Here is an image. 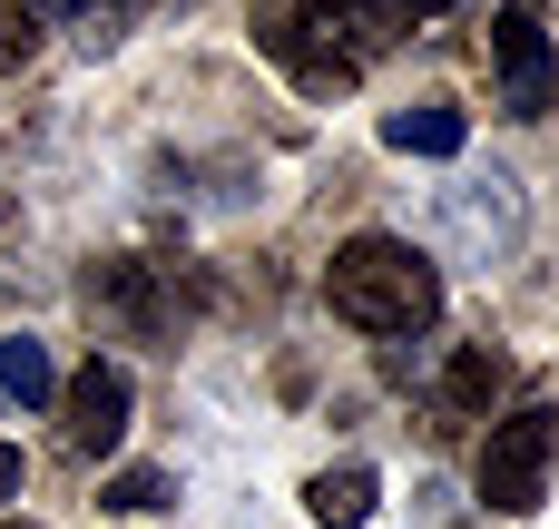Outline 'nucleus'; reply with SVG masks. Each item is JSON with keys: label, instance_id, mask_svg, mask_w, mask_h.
Returning a JSON list of instances; mask_svg holds the SVG:
<instances>
[{"label": "nucleus", "instance_id": "f257e3e1", "mask_svg": "<svg viewBox=\"0 0 559 529\" xmlns=\"http://www.w3.org/2000/svg\"><path fill=\"white\" fill-rule=\"evenodd\" d=\"M403 0H265L255 10V39L305 79V88H354L364 59L393 39Z\"/></svg>", "mask_w": 559, "mask_h": 529}, {"label": "nucleus", "instance_id": "f03ea898", "mask_svg": "<svg viewBox=\"0 0 559 529\" xmlns=\"http://www.w3.org/2000/svg\"><path fill=\"white\" fill-rule=\"evenodd\" d=\"M324 304L354 324V334H423L442 314V275L432 255H413L403 236H344L334 265H324Z\"/></svg>", "mask_w": 559, "mask_h": 529}, {"label": "nucleus", "instance_id": "7ed1b4c3", "mask_svg": "<svg viewBox=\"0 0 559 529\" xmlns=\"http://www.w3.org/2000/svg\"><path fill=\"white\" fill-rule=\"evenodd\" d=\"M550 452H559V412H540V402H521L511 422H491V442H481V501L501 520H531L550 501Z\"/></svg>", "mask_w": 559, "mask_h": 529}, {"label": "nucleus", "instance_id": "20e7f679", "mask_svg": "<svg viewBox=\"0 0 559 529\" xmlns=\"http://www.w3.org/2000/svg\"><path fill=\"white\" fill-rule=\"evenodd\" d=\"M491 69H501V108H511V118H550L559 49H550V29H540V0H501V20H491Z\"/></svg>", "mask_w": 559, "mask_h": 529}, {"label": "nucleus", "instance_id": "39448f33", "mask_svg": "<svg viewBox=\"0 0 559 529\" xmlns=\"http://www.w3.org/2000/svg\"><path fill=\"white\" fill-rule=\"evenodd\" d=\"M118 442H128V373H118V363H88V373L69 383V452L98 461V452H118Z\"/></svg>", "mask_w": 559, "mask_h": 529}, {"label": "nucleus", "instance_id": "423d86ee", "mask_svg": "<svg viewBox=\"0 0 559 529\" xmlns=\"http://www.w3.org/2000/svg\"><path fill=\"white\" fill-rule=\"evenodd\" d=\"M501 383H511V363H501L491 344H462V353L442 363V393H432V412H442V422H481V412L501 402Z\"/></svg>", "mask_w": 559, "mask_h": 529}, {"label": "nucleus", "instance_id": "0eeeda50", "mask_svg": "<svg viewBox=\"0 0 559 529\" xmlns=\"http://www.w3.org/2000/svg\"><path fill=\"white\" fill-rule=\"evenodd\" d=\"M462 137H472V118L452 98H413V108L383 118V147L393 157H462Z\"/></svg>", "mask_w": 559, "mask_h": 529}, {"label": "nucleus", "instance_id": "6e6552de", "mask_svg": "<svg viewBox=\"0 0 559 529\" xmlns=\"http://www.w3.org/2000/svg\"><path fill=\"white\" fill-rule=\"evenodd\" d=\"M88 294L128 324V334H167V294H157V275L138 265V255H118V265H98L88 275Z\"/></svg>", "mask_w": 559, "mask_h": 529}, {"label": "nucleus", "instance_id": "1a4fd4ad", "mask_svg": "<svg viewBox=\"0 0 559 529\" xmlns=\"http://www.w3.org/2000/svg\"><path fill=\"white\" fill-rule=\"evenodd\" d=\"M373 501H383V481H373L364 461H344V471H314V481H305L314 529H364V520H373Z\"/></svg>", "mask_w": 559, "mask_h": 529}, {"label": "nucleus", "instance_id": "9d476101", "mask_svg": "<svg viewBox=\"0 0 559 529\" xmlns=\"http://www.w3.org/2000/svg\"><path fill=\"white\" fill-rule=\"evenodd\" d=\"M49 393H59V373H49V344L10 334V344H0V402H49Z\"/></svg>", "mask_w": 559, "mask_h": 529}, {"label": "nucleus", "instance_id": "9b49d317", "mask_svg": "<svg viewBox=\"0 0 559 529\" xmlns=\"http://www.w3.org/2000/svg\"><path fill=\"white\" fill-rule=\"evenodd\" d=\"M59 10L79 20V39H88V49H108V39L138 20V0H59Z\"/></svg>", "mask_w": 559, "mask_h": 529}, {"label": "nucleus", "instance_id": "f8f14e48", "mask_svg": "<svg viewBox=\"0 0 559 529\" xmlns=\"http://www.w3.org/2000/svg\"><path fill=\"white\" fill-rule=\"evenodd\" d=\"M167 491H177L167 471H118L108 481V510H167Z\"/></svg>", "mask_w": 559, "mask_h": 529}, {"label": "nucleus", "instance_id": "ddd939ff", "mask_svg": "<svg viewBox=\"0 0 559 529\" xmlns=\"http://www.w3.org/2000/svg\"><path fill=\"white\" fill-rule=\"evenodd\" d=\"M29 49H39V20L29 10H0V69H20Z\"/></svg>", "mask_w": 559, "mask_h": 529}, {"label": "nucleus", "instance_id": "4468645a", "mask_svg": "<svg viewBox=\"0 0 559 529\" xmlns=\"http://www.w3.org/2000/svg\"><path fill=\"white\" fill-rule=\"evenodd\" d=\"M10 491H20V452L0 442V501H10Z\"/></svg>", "mask_w": 559, "mask_h": 529}, {"label": "nucleus", "instance_id": "2eb2a0df", "mask_svg": "<svg viewBox=\"0 0 559 529\" xmlns=\"http://www.w3.org/2000/svg\"><path fill=\"white\" fill-rule=\"evenodd\" d=\"M403 10H413V20H423V10H452V0H403Z\"/></svg>", "mask_w": 559, "mask_h": 529}]
</instances>
